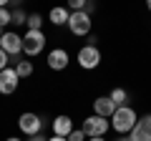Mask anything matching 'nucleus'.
<instances>
[{
  "label": "nucleus",
  "mask_w": 151,
  "mask_h": 141,
  "mask_svg": "<svg viewBox=\"0 0 151 141\" xmlns=\"http://www.w3.org/2000/svg\"><path fill=\"white\" fill-rule=\"evenodd\" d=\"M73 129H76V126H73V121H70V116L60 114V116L53 119V136H63V139H68Z\"/></svg>",
  "instance_id": "nucleus-11"
},
{
  "label": "nucleus",
  "mask_w": 151,
  "mask_h": 141,
  "mask_svg": "<svg viewBox=\"0 0 151 141\" xmlns=\"http://www.w3.org/2000/svg\"><path fill=\"white\" fill-rule=\"evenodd\" d=\"M5 68H8V53L0 48V70H5Z\"/></svg>",
  "instance_id": "nucleus-20"
},
{
  "label": "nucleus",
  "mask_w": 151,
  "mask_h": 141,
  "mask_svg": "<svg viewBox=\"0 0 151 141\" xmlns=\"http://www.w3.org/2000/svg\"><path fill=\"white\" fill-rule=\"evenodd\" d=\"M83 139H86V134H83L81 129H73V131H70V136H68V141H83Z\"/></svg>",
  "instance_id": "nucleus-19"
},
{
  "label": "nucleus",
  "mask_w": 151,
  "mask_h": 141,
  "mask_svg": "<svg viewBox=\"0 0 151 141\" xmlns=\"http://www.w3.org/2000/svg\"><path fill=\"white\" fill-rule=\"evenodd\" d=\"M3 35H5V30H3V28H0V38H3Z\"/></svg>",
  "instance_id": "nucleus-26"
},
{
  "label": "nucleus",
  "mask_w": 151,
  "mask_h": 141,
  "mask_svg": "<svg viewBox=\"0 0 151 141\" xmlns=\"http://www.w3.org/2000/svg\"><path fill=\"white\" fill-rule=\"evenodd\" d=\"M149 13H151V0H149Z\"/></svg>",
  "instance_id": "nucleus-27"
},
{
  "label": "nucleus",
  "mask_w": 151,
  "mask_h": 141,
  "mask_svg": "<svg viewBox=\"0 0 151 141\" xmlns=\"http://www.w3.org/2000/svg\"><path fill=\"white\" fill-rule=\"evenodd\" d=\"M18 126H20V131L30 139V136H38V134H40L43 121H40V116H38V114H23L20 119H18Z\"/></svg>",
  "instance_id": "nucleus-6"
},
{
  "label": "nucleus",
  "mask_w": 151,
  "mask_h": 141,
  "mask_svg": "<svg viewBox=\"0 0 151 141\" xmlns=\"http://www.w3.org/2000/svg\"><path fill=\"white\" fill-rule=\"evenodd\" d=\"M15 73H18V78H28L33 73V63L30 60H18L15 63Z\"/></svg>",
  "instance_id": "nucleus-15"
},
{
  "label": "nucleus",
  "mask_w": 151,
  "mask_h": 141,
  "mask_svg": "<svg viewBox=\"0 0 151 141\" xmlns=\"http://www.w3.org/2000/svg\"><path fill=\"white\" fill-rule=\"evenodd\" d=\"M68 18H70V13L65 10V8H53V10L48 13V20L53 23L55 28L58 25H68Z\"/></svg>",
  "instance_id": "nucleus-13"
},
{
  "label": "nucleus",
  "mask_w": 151,
  "mask_h": 141,
  "mask_svg": "<svg viewBox=\"0 0 151 141\" xmlns=\"http://www.w3.org/2000/svg\"><path fill=\"white\" fill-rule=\"evenodd\" d=\"M25 25H28V30H40V25H43V18L38 15V13H33V15H28Z\"/></svg>",
  "instance_id": "nucleus-16"
},
{
  "label": "nucleus",
  "mask_w": 151,
  "mask_h": 141,
  "mask_svg": "<svg viewBox=\"0 0 151 141\" xmlns=\"http://www.w3.org/2000/svg\"><path fill=\"white\" fill-rule=\"evenodd\" d=\"M116 141H131V139H129V136H119V139H116Z\"/></svg>",
  "instance_id": "nucleus-23"
},
{
  "label": "nucleus",
  "mask_w": 151,
  "mask_h": 141,
  "mask_svg": "<svg viewBox=\"0 0 151 141\" xmlns=\"http://www.w3.org/2000/svg\"><path fill=\"white\" fill-rule=\"evenodd\" d=\"M45 35H43V30H28L25 35H23V53H28V55H38L40 50L45 48Z\"/></svg>",
  "instance_id": "nucleus-3"
},
{
  "label": "nucleus",
  "mask_w": 151,
  "mask_h": 141,
  "mask_svg": "<svg viewBox=\"0 0 151 141\" xmlns=\"http://www.w3.org/2000/svg\"><path fill=\"white\" fill-rule=\"evenodd\" d=\"M108 98H111V101L116 103V109H119V106H126V101H129V93H126L124 88H113V91L108 93Z\"/></svg>",
  "instance_id": "nucleus-14"
},
{
  "label": "nucleus",
  "mask_w": 151,
  "mask_h": 141,
  "mask_svg": "<svg viewBox=\"0 0 151 141\" xmlns=\"http://www.w3.org/2000/svg\"><path fill=\"white\" fill-rule=\"evenodd\" d=\"M108 129H111V121L101 119V116H88V119L83 121V126H81V131L86 134V139H98V136H103Z\"/></svg>",
  "instance_id": "nucleus-2"
},
{
  "label": "nucleus",
  "mask_w": 151,
  "mask_h": 141,
  "mask_svg": "<svg viewBox=\"0 0 151 141\" xmlns=\"http://www.w3.org/2000/svg\"><path fill=\"white\" fill-rule=\"evenodd\" d=\"M25 20H28V15L20 10V8H15V10L10 13V23H15V25H23Z\"/></svg>",
  "instance_id": "nucleus-17"
},
{
  "label": "nucleus",
  "mask_w": 151,
  "mask_h": 141,
  "mask_svg": "<svg viewBox=\"0 0 151 141\" xmlns=\"http://www.w3.org/2000/svg\"><path fill=\"white\" fill-rule=\"evenodd\" d=\"M78 63L86 70L98 68V63H101V50L96 48V43H88V45H83V48L78 50Z\"/></svg>",
  "instance_id": "nucleus-4"
},
{
  "label": "nucleus",
  "mask_w": 151,
  "mask_h": 141,
  "mask_svg": "<svg viewBox=\"0 0 151 141\" xmlns=\"http://www.w3.org/2000/svg\"><path fill=\"white\" fill-rule=\"evenodd\" d=\"M88 141H106V139H103V136H98V139H88Z\"/></svg>",
  "instance_id": "nucleus-24"
},
{
  "label": "nucleus",
  "mask_w": 151,
  "mask_h": 141,
  "mask_svg": "<svg viewBox=\"0 0 151 141\" xmlns=\"http://www.w3.org/2000/svg\"><path fill=\"white\" fill-rule=\"evenodd\" d=\"M68 50H63V48H55V50H50L48 53V68H53V70H63V68H68Z\"/></svg>",
  "instance_id": "nucleus-12"
},
{
  "label": "nucleus",
  "mask_w": 151,
  "mask_h": 141,
  "mask_svg": "<svg viewBox=\"0 0 151 141\" xmlns=\"http://www.w3.org/2000/svg\"><path fill=\"white\" fill-rule=\"evenodd\" d=\"M5 141H20V139H15V136H10V139H5Z\"/></svg>",
  "instance_id": "nucleus-25"
},
{
  "label": "nucleus",
  "mask_w": 151,
  "mask_h": 141,
  "mask_svg": "<svg viewBox=\"0 0 151 141\" xmlns=\"http://www.w3.org/2000/svg\"><path fill=\"white\" fill-rule=\"evenodd\" d=\"M8 23H10V10H8V8H0V28L5 30Z\"/></svg>",
  "instance_id": "nucleus-18"
},
{
  "label": "nucleus",
  "mask_w": 151,
  "mask_h": 141,
  "mask_svg": "<svg viewBox=\"0 0 151 141\" xmlns=\"http://www.w3.org/2000/svg\"><path fill=\"white\" fill-rule=\"evenodd\" d=\"M48 141H68V139H63V136H53V139H48Z\"/></svg>",
  "instance_id": "nucleus-22"
},
{
  "label": "nucleus",
  "mask_w": 151,
  "mask_h": 141,
  "mask_svg": "<svg viewBox=\"0 0 151 141\" xmlns=\"http://www.w3.org/2000/svg\"><path fill=\"white\" fill-rule=\"evenodd\" d=\"M116 114V103L111 101L108 96H98L93 101V116H101V119H111Z\"/></svg>",
  "instance_id": "nucleus-10"
},
{
  "label": "nucleus",
  "mask_w": 151,
  "mask_h": 141,
  "mask_svg": "<svg viewBox=\"0 0 151 141\" xmlns=\"http://www.w3.org/2000/svg\"><path fill=\"white\" fill-rule=\"evenodd\" d=\"M18 83H20V78H18L15 68H10V65H8L5 70H0V93H3V96H10V93H15Z\"/></svg>",
  "instance_id": "nucleus-7"
},
{
  "label": "nucleus",
  "mask_w": 151,
  "mask_h": 141,
  "mask_svg": "<svg viewBox=\"0 0 151 141\" xmlns=\"http://www.w3.org/2000/svg\"><path fill=\"white\" fill-rule=\"evenodd\" d=\"M0 48L8 53V58H10V55L18 58V53L23 50V35H18V33H5V35L0 38Z\"/></svg>",
  "instance_id": "nucleus-9"
},
{
  "label": "nucleus",
  "mask_w": 151,
  "mask_h": 141,
  "mask_svg": "<svg viewBox=\"0 0 151 141\" xmlns=\"http://www.w3.org/2000/svg\"><path fill=\"white\" fill-rule=\"evenodd\" d=\"M136 121H139V119H136V111L131 109V106H119L116 114L111 116V129H116V134L126 136V134L134 131Z\"/></svg>",
  "instance_id": "nucleus-1"
},
{
  "label": "nucleus",
  "mask_w": 151,
  "mask_h": 141,
  "mask_svg": "<svg viewBox=\"0 0 151 141\" xmlns=\"http://www.w3.org/2000/svg\"><path fill=\"white\" fill-rule=\"evenodd\" d=\"M28 141H48V139H45V136H40V134H38V136H30V139H28Z\"/></svg>",
  "instance_id": "nucleus-21"
},
{
  "label": "nucleus",
  "mask_w": 151,
  "mask_h": 141,
  "mask_svg": "<svg viewBox=\"0 0 151 141\" xmlns=\"http://www.w3.org/2000/svg\"><path fill=\"white\" fill-rule=\"evenodd\" d=\"M68 28H70L73 35H88L91 33V15H86V13H70Z\"/></svg>",
  "instance_id": "nucleus-5"
},
{
  "label": "nucleus",
  "mask_w": 151,
  "mask_h": 141,
  "mask_svg": "<svg viewBox=\"0 0 151 141\" xmlns=\"http://www.w3.org/2000/svg\"><path fill=\"white\" fill-rule=\"evenodd\" d=\"M129 139L131 141H151V114L141 116V119L136 121V126L129 134Z\"/></svg>",
  "instance_id": "nucleus-8"
}]
</instances>
